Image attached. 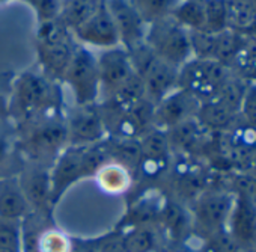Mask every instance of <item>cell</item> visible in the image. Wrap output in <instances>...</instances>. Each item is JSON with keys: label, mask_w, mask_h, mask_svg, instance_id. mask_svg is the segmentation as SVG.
I'll use <instances>...</instances> for the list:
<instances>
[{"label": "cell", "mask_w": 256, "mask_h": 252, "mask_svg": "<svg viewBox=\"0 0 256 252\" xmlns=\"http://www.w3.org/2000/svg\"><path fill=\"white\" fill-rule=\"evenodd\" d=\"M26 2H29L30 7L35 10L40 23L59 19L60 16L62 0H26Z\"/></svg>", "instance_id": "obj_39"}, {"label": "cell", "mask_w": 256, "mask_h": 252, "mask_svg": "<svg viewBox=\"0 0 256 252\" xmlns=\"http://www.w3.org/2000/svg\"><path fill=\"white\" fill-rule=\"evenodd\" d=\"M6 156H8V142L5 139H0V165L4 163Z\"/></svg>", "instance_id": "obj_45"}, {"label": "cell", "mask_w": 256, "mask_h": 252, "mask_svg": "<svg viewBox=\"0 0 256 252\" xmlns=\"http://www.w3.org/2000/svg\"><path fill=\"white\" fill-rule=\"evenodd\" d=\"M100 246H95L90 241H72L71 252H98Z\"/></svg>", "instance_id": "obj_43"}, {"label": "cell", "mask_w": 256, "mask_h": 252, "mask_svg": "<svg viewBox=\"0 0 256 252\" xmlns=\"http://www.w3.org/2000/svg\"><path fill=\"white\" fill-rule=\"evenodd\" d=\"M72 37L84 47H95L100 50L120 46L119 34L106 0H102L96 13L86 23L72 32Z\"/></svg>", "instance_id": "obj_12"}, {"label": "cell", "mask_w": 256, "mask_h": 252, "mask_svg": "<svg viewBox=\"0 0 256 252\" xmlns=\"http://www.w3.org/2000/svg\"><path fill=\"white\" fill-rule=\"evenodd\" d=\"M106 4L113 17L120 46L124 49L132 50L145 43L148 25L144 22L130 0H106Z\"/></svg>", "instance_id": "obj_13"}, {"label": "cell", "mask_w": 256, "mask_h": 252, "mask_svg": "<svg viewBox=\"0 0 256 252\" xmlns=\"http://www.w3.org/2000/svg\"><path fill=\"white\" fill-rule=\"evenodd\" d=\"M226 28L224 0H205V31L218 34Z\"/></svg>", "instance_id": "obj_36"}, {"label": "cell", "mask_w": 256, "mask_h": 252, "mask_svg": "<svg viewBox=\"0 0 256 252\" xmlns=\"http://www.w3.org/2000/svg\"><path fill=\"white\" fill-rule=\"evenodd\" d=\"M216 35L212 32H208L205 29L199 31H190V47H192V56L194 59H212L214 50H216Z\"/></svg>", "instance_id": "obj_34"}, {"label": "cell", "mask_w": 256, "mask_h": 252, "mask_svg": "<svg viewBox=\"0 0 256 252\" xmlns=\"http://www.w3.org/2000/svg\"><path fill=\"white\" fill-rule=\"evenodd\" d=\"M158 216L162 217L166 228L169 231H172L174 234H180L182 231L184 223H186V214H184V210L181 208V205L178 202L169 201L160 210Z\"/></svg>", "instance_id": "obj_37"}, {"label": "cell", "mask_w": 256, "mask_h": 252, "mask_svg": "<svg viewBox=\"0 0 256 252\" xmlns=\"http://www.w3.org/2000/svg\"><path fill=\"white\" fill-rule=\"evenodd\" d=\"M170 17L184 29H205V0H178Z\"/></svg>", "instance_id": "obj_26"}, {"label": "cell", "mask_w": 256, "mask_h": 252, "mask_svg": "<svg viewBox=\"0 0 256 252\" xmlns=\"http://www.w3.org/2000/svg\"><path fill=\"white\" fill-rule=\"evenodd\" d=\"M58 92L53 80L44 74L26 71L12 85L10 97V118H16L23 127L56 118Z\"/></svg>", "instance_id": "obj_1"}, {"label": "cell", "mask_w": 256, "mask_h": 252, "mask_svg": "<svg viewBox=\"0 0 256 252\" xmlns=\"http://www.w3.org/2000/svg\"><path fill=\"white\" fill-rule=\"evenodd\" d=\"M230 74V68L216 59L192 58L180 68L178 88L188 91L200 101L211 100Z\"/></svg>", "instance_id": "obj_8"}, {"label": "cell", "mask_w": 256, "mask_h": 252, "mask_svg": "<svg viewBox=\"0 0 256 252\" xmlns=\"http://www.w3.org/2000/svg\"><path fill=\"white\" fill-rule=\"evenodd\" d=\"M252 172H253V175H254V177H256V169H253V171H252Z\"/></svg>", "instance_id": "obj_46"}, {"label": "cell", "mask_w": 256, "mask_h": 252, "mask_svg": "<svg viewBox=\"0 0 256 252\" xmlns=\"http://www.w3.org/2000/svg\"><path fill=\"white\" fill-rule=\"evenodd\" d=\"M68 147L66 122L58 118L34 122L26 127L23 139L24 153L36 163L47 162L50 157H58Z\"/></svg>", "instance_id": "obj_9"}, {"label": "cell", "mask_w": 256, "mask_h": 252, "mask_svg": "<svg viewBox=\"0 0 256 252\" xmlns=\"http://www.w3.org/2000/svg\"><path fill=\"white\" fill-rule=\"evenodd\" d=\"M101 2L102 0H62L59 19L72 34L96 13Z\"/></svg>", "instance_id": "obj_23"}, {"label": "cell", "mask_w": 256, "mask_h": 252, "mask_svg": "<svg viewBox=\"0 0 256 252\" xmlns=\"http://www.w3.org/2000/svg\"><path fill=\"white\" fill-rule=\"evenodd\" d=\"M72 240L60 229L48 228L36 237V252H71Z\"/></svg>", "instance_id": "obj_33"}, {"label": "cell", "mask_w": 256, "mask_h": 252, "mask_svg": "<svg viewBox=\"0 0 256 252\" xmlns=\"http://www.w3.org/2000/svg\"><path fill=\"white\" fill-rule=\"evenodd\" d=\"M146 25L169 17L178 0H130Z\"/></svg>", "instance_id": "obj_31"}, {"label": "cell", "mask_w": 256, "mask_h": 252, "mask_svg": "<svg viewBox=\"0 0 256 252\" xmlns=\"http://www.w3.org/2000/svg\"><path fill=\"white\" fill-rule=\"evenodd\" d=\"M145 43L160 59L178 68L193 58L188 31L180 26L170 16L148 25Z\"/></svg>", "instance_id": "obj_6"}, {"label": "cell", "mask_w": 256, "mask_h": 252, "mask_svg": "<svg viewBox=\"0 0 256 252\" xmlns=\"http://www.w3.org/2000/svg\"><path fill=\"white\" fill-rule=\"evenodd\" d=\"M230 235L240 246H248L256 241V205L254 201L234 195L229 213Z\"/></svg>", "instance_id": "obj_18"}, {"label": "cell", "mask_w": 256, "mask_h": 252, "mask_svg": "<svg viewBox=\"0 0 256 252\" xmlns=\"http://www.w3.org/2000/svg\"><path fill=\"white\" fill-rule=\"evenodd\" d=\"M240 118L256 130V85H248L240 109Z\"/></svg>", "instance_id": "obj_40"}, {"label": "cell", "mask_w": 256, "mask_h": 252, "mask_svg": "<svg viewBox=\"0 0 256 252\" xmlns=\"http://www.w3.org/2000/svg\"><path fill=\"white\" fill-rule=\"evenodd\" d=\"M104 151L107 154L108 162H114L120 166H124L126 171H130L133 175V171H139L140 165V144L139 139H126V138H112L104 142L102 141Z\"/></svg>", "instance_id": "obj_21"}, {"label": "cell", "mask_w": 256, "mask_h": 252, "mask_svg": "<svg viewBox=\"0 0 256 252\" xmlns=\"http://www.w3.org/2000/svg\"><path fill=\"white\" fill-rule=\"evenodd\" d=\"M238 53H240V44H238L236 31L226 28L224 31L216 35V50L212 59L230 68V64L236 61Z\"/></svg>", "instance_id": "obj_30"}, {"label": "cell", "mask_w": 256, "mask_h": 252, "mask_svg": "<svg viewBox=\"0 0 256 252\" xmlns=\"http://www.w3.org/2000/svg\"><path fill=\"white\" fill-rule=\"evenodd\" d=\"M126 52L130 53L134 71L144 80L146 98L150 101L157 104L178 88L180 68L160 59L146 43Z\"/></svg>", "instance_id": "obj_4"}, {"label": "cell", "mask_w": 256, "mask_h": 252, "mask_svg": "<svg viewBox=\"0 0 256 252\" xmlns=\"http://www.w3.org/2000/svg\"><path fill=\"white\" fill-rule=\"evenodd\" d=\"M96 186L108 195H122L132 186V174L114 162H106L95 172Z\"/></svg>", "instance_id": "obj_22"}, {"label": "cell", "mask_w": 256, "mask_h": 252, "mask_svg": "<svg viewBox=\"0 0 256 252\" xmlns=\"http://www.w3.org/2000/svg\"><path fill=\"white\" fill-rule=\"evenodd\" d=\"M68 144L76 147L101 144L107 135L104 122L96 104L77 107L66 121Z\"/></svg>", "instance_id": "obj_14"}, {"label": "cell", "mask_w": 256, "mask_h": 252, "mask_svg": "<svg viewBox=\"0 0 256 252\" xmlns=\"http://www.w3.org/2000/svg\"><path fill=\"white\" fill-rule=\"evenodd\" d=\"M71 35V31L60 22V19L40 23L36 34V53L42 73L50 80H64L77 47Z\"/></svg>", "instance_id": "obj_3"}, {"label": "cell", "mask_w": 256, "mask_h": 252, "mask_svg": "<svg viewBox=\"0 0 256 252\" xmlns=\"http://www.w3.org/2000/svg\"><path fill=\"white\" fill-rule=\"evenodd\" d=\"M256 10L252 0H226V26L234 31L247 29L254 23Z\"/></svg>", "instance_id": "obj_29"}, {"label": "cell", "mask_w": 256, "mask_h": 252, "mask_svg": "<svg viewBox=\"0 0 256 252\" xmlns=\"http://www.w3.org/2000/svg\"><path fill=\"white\" fill-rule=\"evenodd\" d=\"M234 196L224 192H205L194 204L196 223L206 231H218L229 217Z\"/></svg>", "instance_id": "obj_16"}, {"label": "cell", "mask_w": 256, "mask_h": 252, "mask_svg": "<svg viewBox=\"0 0 256 252\" xmlns=\"http://www.w3.org/2000/svg\"><path fill=\"white\" fill-rule=\"evenodd\" d=\"M101 95L106 98L125 83L136 71L130 53L122 46L101 50L96 56Z\"/></svg>", "instance_id": "obj_10"}, {"label": "cell", "mask_w": 256, "mask_h": 252, "mask_svg": "<svg viewBox=\"0 0 256 252\" xmlns=\"http://www.w3.org/2000/svg\"><path fill=\"white\" fill-rule=\"evenodd\" d=\"M206 175L199 166L188 165L184 171H180L175 180V190L182 199H198L206 192Z\"/></svg>", "instance_id": "obj_27"}, {"label": "cell", "mask_w": 256, "mask_h": 252, "mask_svg": "<svg viewBox=\"0 0 256 252\" xmlns=\"http://www.w3.org/2000/svg\"><path fill=\"white\" fill-rule=\"evenodd\" d=\"M247 83L241 79L236 77L234 73L220 85V88L217 89L216 95L212 97L216 101H218L220 104H223L226 109H229L230 112L240 115V109L244 100V94L247 91Z\"/></svg>", "instance_id": "obj_28"}, {"label": "cell", "mask_w": 256, "mask_h": 252, "mask_svg": "<svg viewBox=\"0 0 256 252\" xmlns=\"http://www.w3.org/2000/svg\"><path fill=\"white\" fill-rule=\"evenodd\" d=\"M98 252H126V249L122 238H110L100 246Z\"/></svg>", "instance_id": "obj_42"}, {"label": "cell", "mask_w": 256, "mask_h": 252, "mask_svg": "<svg viewBox=\"0 0 256 252\" xmlns=\"http://www.w3.org/2000/svg\"><path fill=\"white\" fill-rule=\"evenodd\" d=\"M124 246L126 252H154L157 247V232L150 226H136L124 238Z\"/></svg>", "instance_id": "obj_32"}, {"label": "cell", "mask_w": 256, "mask_h": 252, "mask_svg": "<svg viewBox=\"0 0 256 252\" xmlns=\"http://www.w3.org/2000/svg\"><path fill=\"white\" fill-rule=\"evenodd\" d=\"M240 244L234 240L230 234L216 232L210 240L205 252H238Z\"/></svg>", "instance_id": "obj_41"}, {"label": "cell", "mask_w": 256, "mask_h": 252, "mask_svg": "<svg viewBox=\"0 0 256 252\" xmlns=\"http://www.w3.org/2000/svg\"><path fill=\"white\" fill-rule=\"evenodd\" d=\"M62 82L70 86L77 107L96 104L101 97L96 55L84 46H77Z\"/></svg>", "instance_id": "obj_7"}, {"label": "cell", "mask_w": 256, "mask_h": 252, "mask_svg": "<svg viewBox=\"0 0 256 252\" xmlns=\"http://www.w3.org/2000/svg\"><path fill=\"white\" fill-rule=\"evenodd\" d=\"M168 141L172 153L182 156H193L206 147L211 132H208L204 125L196 119H187L175 127L166 130Z\"/></svg>", "instance_id": "obj_17"}, {"label": "cell", "mask_w": 256, "mask_h": 252, "mask_svg": "<svg viewBox=\"0 0 256 252\" xmlns=\"http://www.w3.org/2000/svg\"><path fill=\"white\" fill-rule=\"evenodd\" d=\"M196 119L211 133H228L236 125L240 115L230 112L223 104L211 98L200 101Z\"/></svg>", "instance_id": "obj_20"}, {"label": "cell", "mask_w": 256, "mask_h": 252, "mask_svg": "<svg viewBox=\"0 0 256 252\" xmlns=\"http://www.w3.org/2000/svg\"><path fill=\"white\" fill-rule=\"evenodd\" d=\"M0 252H24L20 222L0 219Z\"/></svg>", "instance_id": "obj_35"}, {"label": "cell", "mask_w": 256, "mask_h": 252, "mask_svg": "<svg viewBox=\"0 0 256 252\" xmlns=\"http://www.w3.org/2000/svg\"><path fill=\"white\" fill-rule=\"evenodd\" d=\"M20 189L30 208L36 211L46 210L50 202H53L50 169L44 168L42 165H36L35 169L24 172L22 177Z\"/></svg>", "instance_id": "obj_19"}, {"label": "cell", "mask_w": 256, "mask_h": 252, "mask_svg": "<svg viewBox=\"0 0 256 252\" xmlns=\"http://www.w3.org/2000/svg\"><path fill=\"white\" fill-rule=\"evenodd\" d=\"M10 118V98L0 89V119Z\"/></svg>", "instance_id": "obj_44"}, {"label": "cell", "mask_w": 256, "mask_h": 252, "mask_svg": "<svg viewBox=\"0 0 256 252\" xmlns=\"http://www.w3.org/2000/svg\"><path fill=\"white\" fill-rule=\"evenodd\" d=\"M29 204L20 186L5 184L0 187V219L20 222L29 211Z\"/></svg>", "instance_id": "obj_24"}, {"label": "cell", "mask_w": 256, "mask_h": 252, "mask_svg": "<svg viewBox=\"0 0 256 252\" xmlns=\"http://www.w3.org/2000/svg\"><path fill=\"white\" fill-rule=\"evenodd\" d=\"M140 165L139 171L148 177H157L170 165V145L168 133L162 129L152 127L140 139Z\"/></svg>", "instance_id": "obj_15"}, {"label": "cell", "mask_w": 256, "mask_h": 252, "mask_svg": "<svg viewBox=\"0 0 256 252\" xmlns=\"http://www.w3.org/2000/svg\"><path fill=\"white\" fill-rule=\"evenodd\" d=\"M146 98L144 80L138 73H134L125 83H122L114 92L102 100V104L113 107H130Z\"/></svg>", "instance_id": "obj_25"}, {"label": "cell", "mask_w": 256, "mask_h": 252, "mask_svg": "<svg viewBox=\"0 0 256 252\" xmlns=\"http://www.w3.org/2000/svg\"><path fill=\"white\" fill-rule=\"evenodd\" d=\"M199 106V98H196L186 89L176 88L156 104L154 127L166 132L187 119L196 118Z\"/></svg>", "instance_id": "obj_11"}, {"label": "cell", "mask_w": 256, "mask_h": 252, "mask_svg": "<svg viewBox=\"0 0 256 252\" xmlns=\"http://www.w3.org/2000/svg\"><path fill=\"white\" fill-rule=\"evenodd\" d=\"M98 109L106 132L112 138L140 139L154 127L156 104L148 98L130 107H113L101 103Z\"/></svg>", "instance_id": "obj_5"}, {"label": "cell", "mask_w": 256, "mask_h": 252, "mask_svg": "<svg viewBox=\"0 0 256 252\" xmlns=\"http://www.w3.org/2000/svg\"><path fill=\"white\" fill-rule=\"evenodd\" d=\"M224 2H226V0H224Z\"/></svg>", "instance_id": "obj_47"}, {"label": "cell", "mask_w": 256, "mask_h": 252, "mask_svg": "<svg viewBox=\"0 0 256 252\" xmlns=\"http://www.w3.org/2000/svg\"><path fill=\"white\" fill-rule=\"evenodd\" d=\"M108 162L102 142L96 145H68L56 157L50 169L52 178V198L56 201L74 183L84 177L95 175V172Z\"/></svg>", "instance_id": "obj_2"}, {"label": "cell", "mask_w": 256, "mask_h": 252, "mask_svg": "<svg viewBox=\"0 0 256 252\" xmlns=\"http://www.w3.org/2000/svg\"><path fill=\"white\" fill-rule=\"evenodd\" d=\"M234 195L256 201V177L253 172H236L232 177Z\"/></svg>", "instance_id": "obj_38"}]
</instances>
